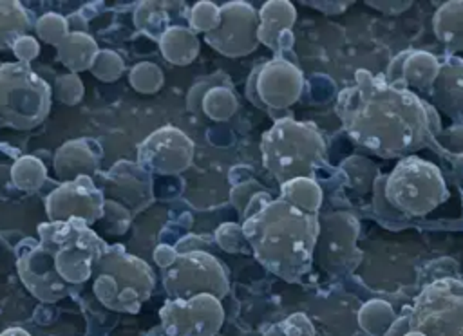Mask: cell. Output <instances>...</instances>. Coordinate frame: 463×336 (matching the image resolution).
<instances>
[{
    "instance_id": "cell-1",
    "label": "cell",
    "mask_w": 463,
    "mask_h": 336,
    "mask_svg": "<svg viewBox=\"0 0 463 336\" xmlns=\"http://www.w3.org/2000/svg\"><path fill=\"white\" fill-rule=\"evenodd\" d=\"M358 83L338 98V116L358 145L382 157H400L432 139V108L402 83L358 72Z\"/></svg>"
},
{
    "instance_id": "cell-2",
    "label": "cell",
    "mask_w": 463,
    "mask_h": 336,
    "mask_svg": "<svg viewBox=\"0 0 463 336\" xmlns=\"http://www.w3.org/2000/svg\"><path fill=\"white\" fill-rule=\"evenodd\" d=\"M242 233L266 269L286 280H297L311 264L318 220L315 213L302 211L280 197L246 219Z\"/></svg>"
},
{
    "instance_id": "cell-3",
    "label": "cell",
    "mask_w": 463,
    "mask_h": 336,
    "mask_svg": "<svg viewBox=\"0 0 463 336\" xmlns=\"http://www.w3.org/2000/svg\"><path fill=\"white\" fill-rule=\"evenodd\" d=\"M262 163L280 182L309 177L324 157V141L313 123L279 119L260 143Z\"/></svg>"
},
{
    "instance_id": "cell-4",
    "label": "cell",
    "mask_w": 463,
    "mask_h": 336,
    "mask_svg": "<svg viewBox=\"0 0 463 336\" xmlns=\"http://www.w3.org/2000/svg\"><path fill=\"white\" fill-rule=\"evenodd\" d=\"M92 275L96 298L114 311L137 313L154 289L152 267L119 244L107 247Z\"/></svg>"
},
{
    "instance_id": "cell-5",
    "label": "cell",
    "mask_w": 463,
    "mask_h": 336,
    "mask_svg": "<svg viewBox=\"0 0 463 336\" xmlns=\"http://www.w3.org/2000/svg\"><path fill=\"white\" fill-rule=\"evenodd\" d=\"M40 244L52 255L58 275L67 284H81L92 276L105 244L87 222L69 219L65 222H43L38 226Z\"/></svg>"
},
{
    "instance_id": "cell-6",
    "label": "cell",
    "mask_w": 463,
    "mask_h": 336,
    "mask_svg": "<svg viewBox=\"0 0 463 336\" xmlns=\"http://www.w3.org/2000/svg\"><path fill=\"white\" fill-rule=\"evenodd\" d=\"M51 85L29 63L9 61L0 67V126L31 130L51 108Z\"/></svg>"
},
{
    "instance_id": "cell-7",
    "label": "cell",
    "mask_w": 463,
    "mask_h": 336,
    "mask_svg": "<svg viewBox=\"0 0 463 336\" xmlns=\"http://www.w3.org/2000/svg\"><path fill=\"white\" fill-rule=\"evenodd\" d=\"M387 199L409 215H423L447 199V188L434 164L407 157L389 177Z\"/></svg>"
},
{
    "instance_id": "cell-8",
    "label": "cell",
    "mask_w": 463,
    "mask_h": 336,
    "mask_svg": "<svg viewBox=\"0 0 463 336\" xmlns=\"http://www.w3.org/2000/svg\"><path fill=\"white\" fill-rule=\"evenodd\" d=\"M163 285L168 300H190L199 294L221 300L228 293V271L203 249L179 253L174 264L163 269Z\"/></svg>"
},
{
    "instance_id": "cell-9",
    "label": "cell",
    "mask_w": 463,
    "mask_h": 336,
    "mask_svg": "<svg viewBox=\"0 0 463 336\" xmlns=\"http://www.w3.org/2000/svg\"><path fill=\"white\" fill-rule=\"evenodd\" d=\"M412 322L427 336H463V285L441 280L416 300Z\"/></svg>"
},
{
    "instance_id": "cell-10",
    "label": "cell",
    "mask_w": 463,
    "mask_h": 336,
    "mask_svg": "<svg viewBox=\"0 0 463 336\" xmlns=\"http://www.w3.org/2000/svg\"><path fill=\"white\" fill-rule=\"evenodd\" d=\"M159 316L168 336H213L224 313L219 298L199 294L190 300H168Z\"/></svg>"
},
{
    "instance_id": "cell-11",
    "label": "cell",
    "mask_w": 463,
    "mask_h": 336,
    "mask_svg": "<svg viewBox=\"0 0 463 336\" xmlns=\"http://www.w3.org/2000/svg\"><path fill=\"white\" fill-rule=\"evenodd\" d=\"M204 42L228 58L250 54L259 43V14L248 2L221 5V23L204 34Z\"/></svg>"
},
{
    "instance_id": "cell-12",
    "label": "cell",
    "mask_w": 463,
    "mask_h": 336,
    "mask_svg": "<svg viewBox=\"0 0 463 336\" xmlns=\"http://www.w3.org/2000/svg\"><path fill=\"white\" fill-rule=\"evenodd\" d=\"M194 150V141L184 132L166 125L154 130L137 146V164L150 173H181L192 164Z\"/></svg>"
},
{
    "instance_id": "cell-13",
    "label": "cell",
    "mask_w": 463,
    "mask_h": 336,
    "mask_svg": "<svg viewBox=\"0 0 463 336\" xmlns=\"http://www.w3.org/2000/svg\"><path fill=\"white\" fill-rule=\"evenodd\" d=\"M94 184L105 199L125 206L132 215L154 201L152 175L137 163L119 161L109 172H98Z\"/></svg>"
},
{
    "instance_id": "cell-14",
    "label": "cell",
    "mask_w": 463,
    "mask_h": 336,
    "mask_svg": "<svg viewBox=\"0 0 463 336\" xmlns=\"http://www.w3.org/2000/svg\"><path fill=\"white\" fill-rule=\"evenodd\" d=\"M105 197L92 177H78L71 182L54 186L45 197L49 222H65L80 219L89 226L101 219Z\"/></svg>"
},
{
    "instance_id": "cell-15",
    "label": "cell",
    "mask_w": 463,
    "mask_h": 336,
    "mask_svg": "<svg viewBox=\"0 0 463 336\" xmlns=\"http://www.w3.org/2000/svg\"><path fill=\"white\" fill-rule=\"evenodd\" d=\"M16 269L24 285L42 302H56L67 294V282L58 275L52 255L40 240L25 238L16 247Z\"/></svg>"
},
{
    "instance_id": "cell-16",
    "label": "cell",
    "mask_w": 463,
    "mask_h": 336,
    "mask_svg": "<svg viewBox=\"0 0 463 336\" xmlns=\"http://www.w3.org/2000/svg\"><path fill=\"white\" fill-rule=\"evenodd\" d=\"M302 78L297 67L284 60H271L251 72L246 94L251 103L271 108H284L297 101Z\"/></svg>"
},
{
    "instance_id": "cell-17",
    "label": "cell",
    "mask_w": 463,
    "mask_h": 336,
    "mask_svg": "<svg viewBox=\"0 0 463 336\" xmlns=\"http://www.w3.org/2000/svg\"><path fill=\"white\" fill-rule=\"evenodd\" d=\"M101 150L92 139H72L61 145L54 154V172L61 182L76 181L78 177H92L99 172Z\"/></svg>"
},
{
    "instance_id": "cell-18",
    "label": "cell",
    "mask_w": 463,
    "mask_h": 336,
    "mask_svg": "<svg viewBox=\"0 0 463 336\" xmlns=\"http://www.w3.org/2000/svg\"><path fill=\"white\" fill-rule=\"evenodd\" d=\"M295 20V9L289 2H268L259 13V42L279 49L282 36L289 34Z\"/></svg>"
},
{
    "instance_id": "cell-19",
    "label": "cell",
    "mask_w": 463,
    "mask_h": 336,
    "mask_svg": "<svg viewBox=\"0 0 463 336\" xmlns=\"http://www.w3.org/2000/svg\"><path fill=\"white\" fill-rule=\"evenodd\" d=\"M432 96L445 112L463 110V61L452 60L438 70Z\"/></svg>"
},
{
    "instance_id": "cell-20",
    "label": "cell",
    "mask_w": 463,
    "mask_h": 336,
    "mask_svg": "<svg viewBox=\"0 0 463 336\" xmlns=\"http://www.w3.org/2000/svg\"><path fill=\"white\" fill-rule=\"evenodd\" d=\"M58 60L72 72H81L90 69L96 54L98 45L87 33H69L58 45Z\"/></svg>"
},
{
    "instance_id": "cell-21",
    "label": "cell",
    "mask_w": 463,
    "mask_h": 336,
    "mask_svg": "<svg viewBox=\"0 0 463 336\" xmlns=\"http://www.w3.org/2000/svg\"><path fill=\"white\" fill-rule=\"evenodd\" d=\"M163 56L174 65H186L194 61L199 52V40L195 31L188 25H174L159 38Z\"/></svg>"
},
{
    "instance_id": "cell-22",
    "label": "cell",
    "mask_w": 463,
    "mask_h": 336,
    "mask_svg": "<svg viewBox=\"0 0 463 336\" xmlns=\"http://www.w3.org/2000/svg\"><path fill=\"white\" fill-rule=\"evenodd\" d=\"M174 7V2H141L134 14V23L139 31L146 33L150 38H161L163 33H166L170 27L177 25L175 20L183 22L181 14H170L168 9ZM186 14V13H184Z\"/></svg>"
},
{
    "instance_id": "cell-23",
    "label": "cell",
    "mask_w": 463,
    "mask_h": 336,
    "mask_svg": "<svg viewBox=\"0 0 463 336\" xmlns=\"http://www.w3.org/2000/svg\"><path fill=\"white\" fill-rule=\"evenodd\" d=\"M438 38L452 51H463V2L445 4L434 20Z\"/></svg>"
},
{
    "instance_id": "cell-24",
    "label": "cell",
    "mask_w": 463,
    "mask_h": 336,
    "mask_svg": "<svg viewBox=\"0 0 463 336\" xmlns=\"http://www.w3.org/2000/svg\"><path fill=\"white\" fill-rule=\"evenodd\" d=\"M29 31V16L20 2H0V49H11L13 43Z\"/></svg>"
},
{
    "instance_id": "cell-25",
    "label": "cell",
    "mask_w": 463,
    "mask_h": 336,
    "mask_svg": "<svg viewBox=\"0 0 463 336\" xmlns=\"http://www.w3.org/2000/svg\"><path fill=\"white\" fill-rule=\"evenodd\" d=\"M11 179L16 190L24 193H33L42 188L47 181V170L40 159L34 155H20L11 164Z\"/></svg>"
},
{
    "instance_id": "cell-26",
    "label": "cell",
    "mask_w": 463,
    "mask_h": 336,
    "mask_svg": "<svg viewBox=\"0 0 463 336\" xmlns=\"http://www.w3.org/2000/svg\"><path fill=\"white\" fill-rule=\"evenodd\" d=\"M280 197L307 213H313L320 204V190L307 177H300V179L284 182Z\"/></svg>"
},
{
    "instance_id": "cell-27",
    "label": "cell",
    "mask_w": 463,
    "mask_h": 336,
    "mask_svg": "<svg viewBox=\"0 0 463 336\" xmlns=\"http://www.w3.org/2000/svg\"><path fill=\"white\" fill-rule=\"evenodd\" d=\"M201 107L208 117L215 121H224V119H230L237 110V98L228 87L215 85L204 92L201 99Z\"/></svg>"
},
{
    "instance_id": "cell-28",
    "label": "cell",
    "mask_w": 463,
    "mask_h": 336,
    "mask_svg": "<svg viewBox=\"0 0 463 336\" xmlns=\"http://www.w3.org/2000/svg\"><path fill=\"white\" fill-rule=\"evenodd\" d=\"M130 83L137 92L143 94H152L161 89L163 85V72L157 65L141 61L132 67L130 70Z\"/></svg>"
},
{
    "instance_id": "cell-29",
    "label": "cell",
    "mask_w": 463,
    "mask_h": 336,
    "mask_svg": "<svg viewBox=\"0 0 463 336\" xmlns=\"http://www.w3.org/2000/svg\"><path fill=\"white\" fill-rule=\"evenodd\" d=\"M36 34L40 40L58 45L67 34H69V23L67 18L58 13H45L42 14L34 23Z\"/></svg>"
},
{
    "instance_id": "cell-30",
    "label": "cell",
    "mask_w": 463,
    "mask_h": 336,
    "mask_svg": "<svg viewBox=\"0 0 463 336\" xmlns=\"http://www.w3.org/2000/svg\"><path fill=\"white\" fill-rule=\"evenodd\" d=\"M221 23V7L213 2H197L190 13V29L204 34L217 29Z\"/></svg>"
},
{
    "instance_id": "cell-31",
    "label": "cell",
    "mask_w": 463,
    "mask_h": 336,
    "mask_svg": "<svg viewBox=\"0 0 463 336\" xmlns=\"http://www.w3.org/2000/svg\"><path fill=\"white\" fill-rule=\"evenodd\" d=\"M90 72L103 81H116L123 72V60L114 51H98Z\"/></svg>"
},
{
    "instance_id": "cell-32",
    "label": "cell",
    "mask_w": 463,
    "mask_h": 336,
    "mask_svg": "<svg viewBox=\"0 0 463 336\" xmlns=\"http://www.w3.org/2000/svg\"><path fill=\"white\" fill-rule=\"evenodd\" d=\"M130 217H132V213L125 206H121V204H118L114 201L105 199L103 215L99 219L101 224L105 226V231H109L112 235L125 233L128 224H130Z\"/></svg>"
},
{
    "instance_id": "cell-33",
    "label": "cell",
    "mask_w": 463,
    "mask_h": 336,
    "mask_svg": "<svg viewBox=\"0 0 463 336\" xmlns=\"http://www.w3.org/2000/svg\"><path fill=\"white\" fill-rule=\"evenodd\" d=\"M54 96H56V99H60L65 105L80 103L81 98H83L81 79L72 72L60 76L54 83Z\"/></svg>"
},
{
    "instance_id": "cell-34",
    "label": "cell",
    "mask_w": 463,
    "mask_h": 336,
    "mask_svg": "<svg viewBox=\"0 0 463 336\" xmlns=\"http://www.w3.org/2000/svg\"><path fill=\"white\" fill-rule=\"evenodd\" d=\"M215 242L230 253H237V251H244V244H248L244 233H242V226L233 224V222H226L221 224L215 231Z\"/></svg>"
},
{
    "instance_id": "cell-35",
    "label": "cell",
    "mask_w": 463,
    "mask_h": 336,
    "mask_svg": "<svg viewBox=\"0 0 463 336\" xmlns=\"http://www.w3.org/2000/svg\"><path fill=\"white\" fill-rule=\"evenodd\" d=\"M11 51L14 52V56L18 58V61L29 63L31 60H34V58L38 56L40 45H38V42H36L33 36H27V34H25V36L18 38V40L13 43Z\"/></svg>"
},
{
    "instance_id": "cell-36",
    "label": "cell",
    "mask_w": 463,
    "mask_h": 336,
    "mask_svg": "<svg viewBox=\"0 0 463 336\" xmlns=\"http://www.w3.org/2000/svg\"><path fill=\"white\" fill-rule=\"evenodd\" d=\"M257 191H260V188H259L257 182L248 181V182H239V184H235L233 190H232V202H233V206H235L241 213H244L248 202L251 201V197H253Z\"/></svg>"
},
{
    "instance_id": "cell-37",
    "label": "cell",
    "mask_w": 463,
    "mask_h": 336,
    "mask_svg": "<svg viewBox=\"0 0 463 336\" xmlns=\"http://www.w3.org/2000/svg\"><path fill=\"white\" fill-rule=\"evenodd\" d=\"M14 195H22L16 186L13 184V179H11V164L4 163L0 164V199L7 201Z\"/></svg>"
},
{
    "instance_id": "cell-38",
    "label": "cell",
    "mask_w": 463,
    "mask_h": 336,
    "mask_svg": "<svg viewBox=\"0 0 463 336\" xmlns=\"http://www.w3.org/2000/svg\"><path fill=\"white\" fill-rule=\"evenodd\" d=\"M177 249L175 246H170V244H159L154 251V260L159 267H168L170 264H174V260L177 258Z\"/></svg>"
},
{
    "instance_id": "cell-39",
    "label": "cell",
    "mask_w": 463,
    "mask_h": 336,
    "mask_svg": "<svg viewBox=\"0 0 463 336\" xmlns=\"http://www.w3.org/2000/svg\"><path fill=\"white\" fill-rule=\"evenodd\" d=\"M0 336H29V332H25L24 329L13 327V329H7V331H4Z\"/></svg>"
},
{
    "instance_id": "cell-40",
    "label": "cell",
    "mask_w": 463,
    "mask_h": 336,
    "mask_svg": "<svg viewBox=\"0 0 463 336\" xmlns=\"http://www.w3.org/2000/svg\"><path fill=\"white\" fill-rule=\"evenodd\" d=\"M0 67H2V61H0Z\"/></svg>"
}]
</instances>
